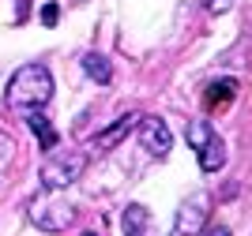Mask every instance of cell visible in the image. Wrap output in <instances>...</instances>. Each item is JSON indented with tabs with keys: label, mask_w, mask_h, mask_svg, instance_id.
<instances>
[{
	"label": "cell",
	"mask_w": 252,
	"mask_h": 236,
	"mask_svg": "<svg viewBox=\"0 0 252 236\" xmlns=\"http://www.w3.org/2000/svg\"><path fill=\"white\" fill-rule=\"evenodd\" d=\"M53 102V75L45 64H23L8 79V109L15 113H42Z\"/></svg>",
	"instance_id": "6da1fadb"
},
{
	"label": "cell",
	"mask_w": 252,
	"mask_h": 236,
	"mask_svg": "<svg viewBox=\"0 0 252 236\" xmlns=\"http://www.w3.org/2000/svg\"><path fill=\"white\" fill-rule=\"evenodd\" d=\"M87 169V154H53L49 161L42 165V191H64V187H72Z\"/></svg>",
	"instance_id": "7a4b0ae2"
},
{
	"label": "cell",
	"mask_w": 252,
	"mask_h": 236,
	"mask_svg": "<svg viewBox=\"0 0 252 236\" xmlns=\"http://www.w3.org/2000/svg\"><path fill=\"white\" fill-rule=\"evenodd\" d=\"M207 214H211V195L196 191L189 203H181L177 217H173V233L177 236H200L207 229Z\"/></svg>",
	"instance_id": "3957f363"
},
{
	"label": "cell",
	"mask_w": 252,
	"mask_h": 236,
	"mask_svg": "<svg viewBox=\"0 0 252 236\" xmlns=\"http://www.w3.org/2000/svg\"><path fill=\"white\" fill-rule=\"evenodd\" d=\"M31 221L42 233H64L75 221V206L57 203V199H38V203H31Z\"/></svg>",
	"instance_id": "277c9868"
},
{
	"label": "cell",
	"mask_w": 252,
	"mask_h": 236,
	"mask_svg": "<svg viewBox=\"0 0 252 236\" xmlns=\"http://www.w3.org/2000/svg\"><path fill=\"white\" fill-rule=\"evenodd\" d=\"M136 131H139V143H143V150H147L151 157H166L169 154L173 135H169V124L162 120V116H139Z\"/></svg>",
	"instance_id": "5b68a950"
},
{
	"label": "cell",
	"mask_w": 252,
	"mask_h": 236,
	"mask_svg": "<svg viewBox=\"0 0 252 236\" xmlns=\"http://www.w3.org/2000/svg\"><path fill=\"white\" fill-rule=\"evenodd\" d=\"M139 124V113H125V116H117L109 128H102V131L94 135V143H91V150L94 154H109V150H117V146L128 139V131Z\"/></svg>",
	"instance_id": "8992f818"
},
{
	"label": "cell",
	"mask_w": 252,
	"mask_h": 236,
	"mask_svg": "<svg viewBox=\"0 0 252 236\" xmlns=\"http://www.w3.org/2000/svg\"><path fill=\"white\" fill-rule=\"evenodd\" d=\"M121 229H125V236H155V217L143 203H128L121 214Z\"/></svg>",
	"instance_id": "52a82bcc"
},
{
	"label": "cell",
	"mask_w": 252,
	"mask_h": 236,
	"mask_svg": "<svg viewBox=\"0 0 252 236\" xmlns=\"http://www.w3.org/2000/svg\"><path fill=\"white\" fill-rule=\"evenodd\" d=\"M83 72H87V79H94L98 86H109L113 82V64L105 60L102 52H83Z\"/></svg>",
	"instance_id": "ba28073f"
},
{
	"label": "cell",
	"mask_w": 252,
	"mask_h": 236,
	"mask_svg": "<svg viewBox=\"0 0 252 236\" xmlns=\"http://www.w3.org/2000/svg\"><path fill=\"white\" fill-rule=\"evenodd\" d=\"M196 154H200V169H203V173H219L222 165H226V143H222L219 131H215V135H211V143L203 146V150H196Z\"/></svg>",
	"instance_id": "9c48e42d"
},
{
	"label": "cell",
	"mask_w": 252,
	"mask_h": 236,
	"mask_svg": "<svg viewBox=\"0 0 252 236\" xmlns=\"http://www.w3.org/2000/svg\"><path fill=\"white\" fill-rule=\"evenodd\" d=\"M233 98H237V79H215L207 86V94H203V102H207V109H215V105H230Z\"/></svg>",
	"instance_id": "30bf717a"
},
{
	"label": "cell",
	"mask_w": 252,
	"mask_h": 236,
	"mask_svg": "<svg viewBox=\"0 0 252 236\" xmlns=\"http://www.w3.org/2000/svg\"><path fill=\"white\" fill-rule=\"evenodd\" d=\"M27 124H31V131L38 135L42 150H57V128L49 124V116L45 113H27Z\"/></svg>",
	"instance_id": "8fae6325"
},
{
	"label": "cell",
	"mask_w": 252,
	"mask_h": 236,
	"mask_svg": "<svg viewBox=\"0 0 252 236\" xmlns=\"http://www.w3.org/2000/svg\"><path fill=\"white\" fill-rule=\"evenodd\" d=\"M185 135H189V146H192V150H203V146L211 143V135H215V128H211V120H189Z\"/></svg>",
	"instance_id": "7c38bea8"
},
{
	"label": "cell",
	"mask_w": 252,
	"mask_h": 236,
	"mask_svg": "<svg viewBox=\"0 0 252 236\" xmlns=\"http://www.w3.org/2000/svg\"><path fill=\"white\" fill-rule=\"evenodd\" d=\"M57 19H61V4H53V0H49V4L42 8V23H45V26H57Z\"/></svg>",
	"instance_id": "4fadbf2b"
},
{
	"label": "cell",
	"mask_w": 252,
	"mask_h": 236,
	"mask_svg": "<svg viewBox=\"0 0 252 236\" xmlns=\"http://www.w3.org/2000/svg\"><path fill=\"white\" fill-rule=\"evenodd\" d=\"M230 8H233V0H207V11H211V15H226Z\"/></svg>",
	"instance_id": "5bb4252c"
},
{
	"label": "cell",
	"mask_w": 252,
	"mask_h": 236,
	"mask_svg": "<svg viewBox=\"0 0 252 236\" xmlns=\"http://www.w3.org/2000/svg\"><path fill=\"white\" fill-rule=\"evenodd\" d=\"M203 236H230V229L226 225H211V229H203Z\"/></svg>",
	"instance_id": "9a60e30c"
},
{
	"label": "cell",
	"mask_w": 252,
	"mask_h": 236,
	"mask_svg": "<svg viewBox=\"0 0 252 236\" xmlns=\"http://www.w3.org/2000/svg\"><path fill=\"white\" fill-rule=\"evenodd\" d=\"M83 236H102V233H83Z\"/></svg>",
	"instance_id": "2e32d148"
}]
</instances>
